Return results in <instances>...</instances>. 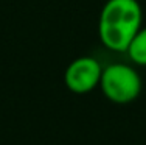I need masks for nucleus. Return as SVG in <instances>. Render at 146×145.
<instances>
[{
    "instance_id": "obj_1",
    "label": "nucleus",
    "mask_w": 146,
    "mask_h": 145,
    "mask_svg": "<svg viewBox=\"0 0 146 145\" xmlns=\"http://www.w3.org/2000/svg\"><path fill=\"white\" fill-rule=\"evenodd\" d=\"M143 13L138 0H107L98 20L103 45L117 53H126L131 41L141 28Z\"/></svg>"
},
{
    "instance_id": "obj_2",
    "label": "nucleus",
    "mask_w": 146,
    "mask_h": 145,
    "mask_svg": "<svg viewBox=\"0 0 146 145\" xmlns=\"http://www.w3.org/2000/svg\"><path fill=\"white\" fill-rule=\"evenodd\" d=\"M100 88L107 100L117 105H127L138 98L141 78L132 65L115 63L103 69Z\"/></svg>"
},
{
    "instance_id": "obj_3",
    "label": "nucleus",
    "mask_w": 146,
    "mask_h": 145,
    "mask_svg": "<svg viewBox=\"0 0 146 145\" xmlns=\"http://www.w3.org/2000/svg\"><path fill=\"white\" fill-rule=\"evenodd\" d=\"M103 67L95 58L81 56L73 59L65 69L64 81L73 94H89L100 86Z\"/></svg>"
},
{
    "instance_id": "obj_4",
    "label": "nucleus",
    "mask_w": 146,
    "mask_h": 145,
    "mask_svg": "<svg viewBox=\"0 0 146 145\" xmlns=\"http://www.w3.org/2000/svg\"><path fill=\"white\" fill-rule=\"evenodd\" d=\"M127 56L137 65H146V27L140 28L126 50Z\"/></svg>"
}]
</instances>
